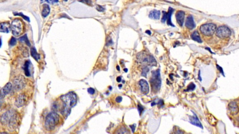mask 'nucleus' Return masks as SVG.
<instances>
[{"instance_id": "nucleus-34", "label": "nucleus", "mask_w": 239, "mask_h": 134, "mask_svg": "<svg viewBox=\"0 0 239 134\" xmlns=\"http://www.w3.org/2000/svg\"><path fill=\"white\" fill-rule=\"evenodd\" d=\"M174 134H184V133H183L182 131L179 130V129H178V130H176L175 131Z\"/></svg>"}, {"instance_id": "nucleus-38", "label": "nucleus", "mask_w": 239, "mask_h": 134, "mask_svg": "<svg viewBox=\"0 0 239 134\" xmlns=\"http://www.w3.org/2000/svg\"><path fill=\"white\" fill-rule=\"evenodd\" d=\"M121 77H118L117 78V81L118 82H121Z\"/></svg>"}, {"instance_id": "nucleus-20", "label": "nucleus", "mask_w": 239, "mask_h": 134, "mask_svg": "<svg viewBox=\"0 0 239 134\" xmlns=\"http://www.w3.org/2000/svg\"><path fill=\"white\" fill-rule=\"evenodd\" d=\"M173 9L172 8H171V7L169 8L168 12L167 13L166 21H167V24L168 25L174 27V25L172 24L171 19V16H172V13L173 12Z\"/></svg>"}, {"instance_id": "nucleus-26", "label": "nucleus", "mask_w": 239, "mask_h": 134, "mask_svg": "<svg viewBox=\"0 0 239 134\" xmlns=\"http://www.w3.org/2000/svg\"><path fill=\"white\" fill-rule=\"evenodd\" d=\"M19 40V41H20V42H24V43H26V44H27L29 46L31 45V43H30V42L29 41L26 35H24L23 37H20Z\"/></svg>"}, {"instance_id": "nucleus-25", "label": "nucleus", "mask_w": 239, "mask_h": 134, "mask_svg": "<svg viewBox=\"0 0 239 134\" xmlns=\"http://www.w3.org/2000/svg\"><path fill=\"white\" fill-rule=\"evenodd\" d=\"M208 120L210 123L211 125H213V126L216 125L217 122V121L216 120V118H215V117L213 116H209Z\"/></svg>"}, {"instance_id": "nucleus-14", "label": "nucleus", "mask_w": 239, "mask_h": 134, "mask_svg": "<svg viewBox=\"0 0 239 134\" xmlns=\"http://www.w3.org/2000/svg\"><path fill=\"white\" fill-rule=\"evenodd\" d=\"M113 134H131L128 128L124 125H121L116 128Z\"/></svg>"}, {"instance_id": "nucleus-8", "label": "nucleus", "mask_w": 239, "mask_h": 134, "mask_svg": "<svg viewBox=\"0 0 239 134\" xmlns=\"http://www.w3.org/2000/svg\"><path fill=\"white\" fill-rule=\"evenodd\" d=\"M138 59L140 62L147 65L156 66L157 64L155 59L152 55L145 54L139 55Z\"/></svg>"}, {"instance_id": "nucleus-24", "label": "nucleus", "mask_w": 239, "mask_h": 134, "mask_svg": "<svg viewBox=\"0 0 239 134\" xmlns=\"http://www.w3.org/2000/svg\"><path fill=\"white\" fill-rule=\"evenodd\" d=\"M30 62L29 61H27L25 62V65L24 66V69L25 71V74L26 76H30V71L29 70V67H30Z\"/></svg>"}, {"instance_id": "nucleus-28", "label": "nucleus", "mask_w": 239, "mask_h": 134, "mask_svg": "<svg viewBox=\"0 0 239 134\" xmlns=\"http://www.w3.org/2000/svg\"><path fill=\"white\" fill-rule=\"evenodd\" d=\"M16 38L13 37H12L9 42V45L13 46L16 45Z\"/></svg>"}, {"instance_id": "nucleus-30", "label": "nucleus", "mask_w": 239, "mask_h": 134, "mask_svg": "<svg viewBox=\"0 0 239 134\" xmlns=\"http://www.w3.org/2000/svg\"><path fill=\"white\" fill-rule=\"evenodd\" d=\"M163 17H162L161 21H162V23H164L166 22V21L167 12L163 11Z\"/></svg>"}, {"instance_id": "nucleus-37", "label": "nucleus", "mask_w": 239, "mask_h": 134, "mask_svg": "<svg viewBox=\"0 0 239 134\" xmlns=\"http://www.w3.org/2000/svg\"><path fill=\"white\" fill-rule=\"evenodd\" d=\"M131 128L133 132H134V131H135V128H136L135 125L134 124V125H131Z\"/></svg>"}, {"instance_id": "nucleus-35", "label": "nucleus", "mask_w": 239, "mask_h": 134, "mask_svg": "<svg viewBox=\"0 0 239 134\" xmlns=\"http://www.w3.org/2000/svg\"><path fill=\"white\" fill-rule=\"evenodd\" d=\"M122 99H123V98H122V97H121V96H118V97L116 98V101L117 103H119L121 102V101H122Z\"/></svg>"}, {"instance_id": "nucleus-21", "label": "nucleus", "mask_w": 239, "mask_h": 134, "mask_svg": "<svg viewBox=\"0 0 239 134\" xmlns=\"http://www.w3.org/2000/svg\"><path fill=\"white\" fill-rule=\"evenodd\" d=\"M192 39L194 41H196L198 43H201L202 42L200 34L198 33V31L196 30L191 35Z\"/></svg>"}, {"instance_id": "nucleus-12", "label": "nucleus", "mask_w": 239, "mask_h": 134, "mask_svg": "<svg viewBox=\"0 0 239 134\" xmlns=\"http://www.w3.org/2000/svg\"><path fill=\"white\" fill-rule=\"evenodd\" d=\"M230 113L233 115H235L239 112V107L238 104L235 101H232L228 106Z\"/></svg>"}, {"instance_id": "nucleus-10", "label": "nucleus", "mask_w": 239, "mask_h": 134, "mask_svg": "<svg viewBox=\"0 0 239 134\" xmlns=\"http://www.w3.org/2000/svg\"><path fill=\"white\" fill-rule=\"evenodd\" d=\"M27 101V97L26 95L22 94L16 97L15 100V105L18 108L23 107L25 105Z\"/></svg>"}, {"instance_id": "nucleus-2", "label": "nucleus", "mask_w": 239, "mask_h": 134, "mask_svg": "<svg viewBox=\"0 0 239 134\" xmlns=\"http://www.w3.org/2000/svg\"><path fill=\"white\" fill-rule=\"evenodd\" d=\"M62 108L60 112L65 117H67L70 113L72 107L76 105L77 102V96L74 93L70 92L61 97Z\"/></svg>"}, {"instance_id": "nucleus-11", "label": "nucleus", "mask_w": 239, "mask_h": 134, "mask_svg": "<svg viewBox=\"0 0 239 134\" xmlns=\"http://www.w3.org/2000/svg\"><path fill=\"white\" fill-rule=\"evenodd\" d=\"M13 89V85L10 82H9L4 86V87L1 89L0 90V97L4 98L5 96H7L9 94L11 91Z\"/></svg>"}, {"instance_id": "nucleus-27", "label": "nucleus", "mask_w": 239, "mask_h": 134, "mask_svg": "<svg viewBox=\"0 0 239 134\" xmlns=\"http://www.w3.org/2000/svg\"><path fill=\"white\" fill-rule=\"evenodd\" d=\"M149 71V69H148V67H145V68H143V71H142V75L143 76H144V77H146L147 74L148 72Z\"/></svg>"}, {"instance_id": "nucleus-39", "label": "nucleus", "mask_w": 239, "mask_h": 134, "mask_svg": "<svg viewBox=\"0 0 239 134\" xmlns=\"http://www.w3.org/2000/svg\"><path fill=\"white\" fill-rule=\"evenodd\" d=\"M146 33H147L148 35H151V32L150 30L146 31Z\"/></svg>"}, {"instance_id": "nucleus-9", "label": "nucleus", "mask_w": 239, "mask_h": 134, "mask_svg": "<svg viewBox=\"0 0 239 134\" xmlns=\"http://www.w3.org/2000/svg\"><path fill=\"white\" fill-rule=\"evenodd\" d=\"M215 32L216 36L221 39L228 38L231 35V31L225 26H220L216 29Z\"/></svg>"}, {"instance_id": "nucleus-1", "label": "nucleus", "mask_w": 239, "mask_h": 134, "mask_svg": "<svg viewBox=\"0 0 239 134\" xmlns=\"http://www.w3.org/2000/svg\"><path fill=\"white\" fill-rule=\"evenodd\" d=\"M19 116L15 110H9L2 114L0 121L2 125H6L9 130H14L19 123Z\"/></svg>"}, {"instance_id": "nucleus-33", "label": "nucleus", "mask_w": 239, "mask_h": 134, "mask_svg": "<svg viewBox=\"0 0 239 134\" xmlns=\"http://www.w3.org/2000/svg\"><path fill=\"white\" fill-rule=\"evenodd\" d=\"M96 9H97L98 11H99L102 12L104 11V9H103V7H101V6H100V5H97L96 7Z\"/></svg>"}, {"instance_id": "nucleus-31", "label": "nucleus", "mask_w": 239, "mask_h": 134, "mask_svg": "<svg viewBox=\"0 0 239 134\" xmlns=\"http://www.w3.org/2000/svg\"><path fill=\"white\" fill-rule=\"evenodd\" d=\"M138 109L139 112V114L140 115L142 113V112L143 111V109H144V108H143V107L142 106V105H141V104H138Z\"/></svg>"}, {"instance_id": "nucleus-19", "label": "nucleus", "mask_w": 239, "mask_h": 134, "mask_svg": "<svg viewBox=\"0 0 239 134\" xmlns=\"http://www.w3.org/2000/svg\"><path fill=\"white\" fill-rule=\"evenodd\" d=\"M161 12L160 11L153 10L150 12L149 17L151 19L158 20L160 18Z\"/></svg>"}, {"instance_id": "nucleus-15", "label": "nucleus", "mask_w": 239, "mask_h": 134, "mask_svg": "<svg viewBox=\"0 0 239 134\" xmlns=\"http://www.w3.org/2000/svg\"><path fill=\"white\" fill-rule=\"evenodd\" d=\"M185 16V13L183 11L179 10L176 13V18L177 23L181 27H182L183 23H184Z\"/></svg>"}, {"instance_id": "nucleus-29", "label": "nucleus", "mask_w": 239, "mask_h": 134, "mask_svg": "<svg viewBox=\"0 0 239 134\" xmlns=\"http://www.w3.org/2000/svg\"><path fill=\"white\" fill-rule=\"evenodd\" d=\"M195 85L193 83H191L189 85L188 88L187 89V91H189V90H193L195 89Z\"/></svg>"}, {"instance_id": "nucleus-16", "label": "nucleus", "mask_w": 239, "mask_h": 134, "mask_svg": "<svg viewBox=\"0 0 239 134\" xmlns=\"http://www.w3.org/2000/svg\"><path fill=\"white\" fill-rule=\"evenodd\" d=\"M193 116H190L189 117V121L190 123L191 124L193 125H195L196 126L200 128H203V126L201 123L200 122V120H198V117L193 112Z\"/></svg>"}, {"instance_id": "nucleus-5", "label": "nucleus", "mask_w": 239, "mask_h": 134, "mask_svg": "<svg viewBox=\"0 0 239 134\" xmlns=\"http://www.w3.org/2000/svg\"><path fill=\"white\" fill-rule=\"evenodd\" d=\"M11 30L13 35L19 36L24 32V24L23 21L19 19H15L11 24Z\"/></svg>"}, {"instance_id": "nucleus-42", "label": "nucleus", "mask_w": 239, "mask_h": 134, "mask_svg": "<svg viewBox=\"0 0 239 134\" xmlns=\"http://www.w3.org/2000/svg\"><path fill=\"white\" fill-rule=\"evenodd\" d=\"M121 86H122V85H119V87H121Z\"/></svg>"}, {"instance_id": "nucleus-23", "label": "nucleus", "mask_w": 239, "mask_h": 134, "mask_svg": "<svg viewBox=\"0 0 239 134\" xmlns=\"http://www.w3.org/2000/svg\"><path fill=\"white\" fill-rule=\"evenodd\" d=\"M31 54L32 57L36 61H38L40 59V55L38 54L35 48H32L31 50Z\"/></svg>"}, {"instance_id": "nucleus-17", "label": "nucleus", "mask_w": 239, "mask_h": 134, "mask_svg": "<svg viewBox=\"0 0 239 134\" xmlns=\"http://www.w3.org/2000/svg\"><path fill=\"white\" fill-rule=\"evenodd\" d=\"M11 30V24L9 22L0 23V32L9 33Z\"/></svg>"}, {"instance_id": "nucleus-4", "label": "nucleus", "mask_w": 239, "mask_h": 134, "mask_svg": "<svg viewBox=\"0 0 239 134\" xmlns=\"http://www.w3.org/2000/svg\"><path fill=\"white\" fill-rule=\"evenodd\" d=\"M150 83L153 92L156 93L160 90L162 82L159 69L152 71V75L150 79Z\"/></svg>"}, {"instance_id": "nucleus-41", "label": "nucleus", "mask_w": 239, "mask_h": 134, "mask_svg": "<svg viewBox=\"0 0 239 134\" xmlns=\"http://www.w3.org/2000/svg\"><path fill=\"white\" fill-rule=\"evenodd\" d=\"M117 70H119V71H120V67H119L118 66H117Z\"/></svg>"}, {"instance_id": "nucleus-32", "label": "nucleus", "mask_w": 239, "mask_h": 134, "mask_svg": "<svg viewBox=\"0 0 239 134\" xmlns=\"http://www.w3.org/2000/svg\"><path fill=\"white\" fill-rule=\"evenodd\" d=\"M87 91H88V92L89 93L93 95V94L95 93V90H94L93 88H89L88 90H87Z\"/></svg>"}, {"instance_id": "nucleus-6", "label": "nucleus", "mask_w": 239, "mask_h": 134, "mask_svg": "<svg viewBox=\"0 0 239 134\" xmlns=\"http://www.w3.org/2000/svg\"><path fill=\"white\" fill-rule=\"evenodd\" d=\"M200 31L201 34L205 36H211L215 33L217 29L216 25L214 23L204 24L200 27Z\"/></svg>"}, {"instance_id": "nucleus-36", "label": "nucleus", "mask_w": 239, "mask_h": 134, "mask_svg": "<svg viewBox=\"0 0 239 134\" xmlns=\"http://www.w3.org/2000/svg\"><path fill=\"white\" fill-rule=\"evenodd\" d=\"M4 98L0 97V108H1V106H2V104H4Z\"/></svg>"}, {"instance_id": "nucleus-22", "label": "nucleus", "mask_w": 239, "mask_h": 134, "mask_svg": "<svg viewBox=\"0 0 239 134\" xmlns=\"http://www.w3.org/2000/svg\"><path fill=\"white\" fill-rule=\"evenodd\" d=\"M50 8L49 5L47 4H44L43 6V9L42 10V15L44 17H46L50 13Z\"/></svg>"}, {"instance_id": "nucleus-40", "label": "nucleus", "mask_w": 239, "mask_h": 134, "mask_svg": "<svg viewBox=\"0 0 239 134\" xmlns=\"http://www.w3.org/2000/svg\"><path fill=\"white\" fill-rule=\"evenodd\" d=\"M0 134H9L8 133H6V132H1L0 133Z\"/></svg>"}, {"instance_id": "nucleus-3", "label": "nucleus", "mask_w": 239, "mask_h": 134, "mask_svg": "<svg viewBox=\"0 0 239 134\" xmlns=\"http://www.w3.org/2000/svg\"><path fill=\"white\" fill-rule=\"evenodd\" d=\"M61 121V117L55 112L49 113L46 117L45 120V127L48 131L53 130L58 126Z\"/></svg>"}, {"instance_id": "nucleus-13", "label": "nucleus", "mask_w": 239, "mask_h": 134, "mask_svg": "<svg viewBox=\"0 0 239 134\" xmlns=\"http://www.w3.org/2000/svg\"><path fill=\"white\" fill-rule=\"evenodd\" d=\"M142 93L147 95L149 92V85L146 80L141 79L139 82Z\"/></svg>"}, {"instance_id": "nucleus-18", "label": "nucleus", "mask_w": 239, "mask_h": 134, "mask_svg": "<svg viewBox=\"0 0 239 134\" xmlns=\"http://www.w3.org/2000/svg\"><path fill=\"white\" fill-rule=\"evenodd\" d=\"M185 26L186 27L190 30L193 29L195 27L196 25L194 21L193 16L191 15H190L187 17V19L186 20Z\"/></svg>"}, {"instance_id": "nucleus-7", "label": "nucleus", "mask_w": 239, "mask_h": 134, "mask_svg": "<svg viewBox=\"0 0 239 134\" xmlns=\"http://www.w3.org/2000/svg\"><path fill=\"white\" fill-rule=\"evenodd\" d=\"M26 84L25 77L22 75H19L14 78L13 81V88L16 91H20L25 87Z\"/></svg>"}, {"instance_id": "nucleus-43", "label": "nucleus", "mask_w": 239, "mask_h": 134, "mask_svg": "<svg viewBox=\"0 0 239 134\" xmlns=\"http://www.w3.org/2000/svg\"></svg>"}]
</instances>
